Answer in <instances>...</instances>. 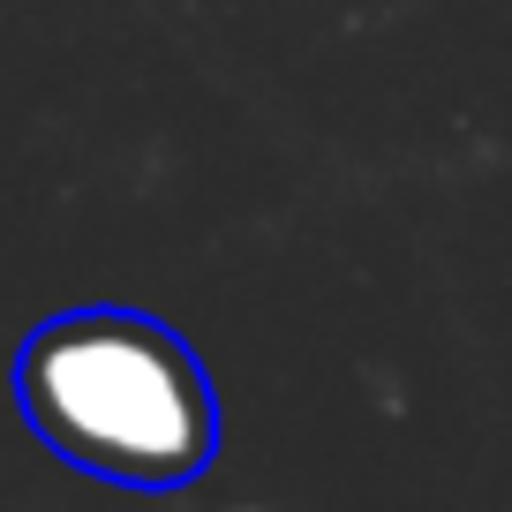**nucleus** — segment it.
<instances>
[{
    "mask_svg": "<svg viewBox=\"0 0 512 512\" xmlns=\"http://www.w3.org/2000/svg\"><path fill=\"white\" fill-rule=\"evenodd\" d=\"M16 400L68 467L174 490L219 452V400L189 339L136 309H68L16 354Z\"/></svg>",
    "mask_w": 512,
    "mask_h": 512,
    "instance_id": "obj_1",
    "label": "nucleus"
}]
</instances>
